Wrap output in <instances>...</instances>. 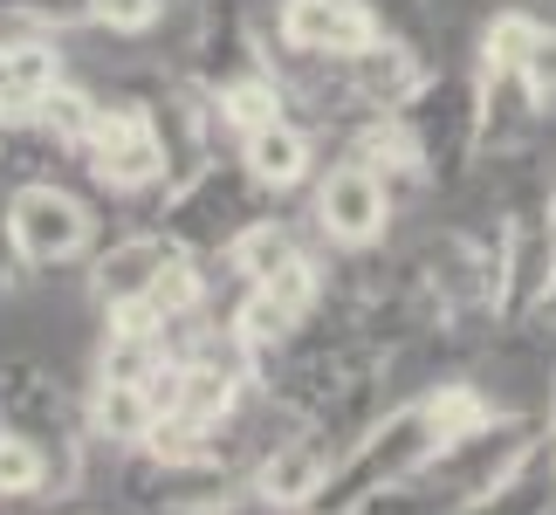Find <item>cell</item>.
<instances>
[{"label":"cell","instance_id":"obj_10","mask_svg":"<svg viewBox=\"0 0 556 515\" xmlns=\"http://www.w3.org/2000/svg\"><path fill=\"white\" fill-rule=\"evenodd\" d=\"M384 35V21L371 14V0H275V49L303 55V62H330V55H357Z\"/></svg>","mask_w":556,"mask_h":515},{"label":"cell","instance_id":"obj_17","mask_svg":"<svg viewBox=\"0 0 556 515\" xmlns=\"http://www.w3.org/2000/svg\"><path fill=\"white\" fill-rule=\"evenodd\" d=\"M206 111H213V124H220L227 145L248 138V131H262V124H275V117H295L289 111V83H282L275 62H268V70H254V76H241V83H227V90H213Z\"/></svg>","mask_w":556,"mask_h":515},{"label":"cell","instance_id":"obj_4","mask_svg":"<svg viewBox=\"0 0 556 515\" xmlns=\"http://www.w3.org/2000/svg\"><path fill=\"white\" fill-rule=\"evenodd\" d=\"M0 221L14 234V254L28 275H55V268H76L103 248L97 241V206L83 200L76 186L62 179H21L0 192Z\"/></svg>","mask_w":556,"mask_h":515},{"label":"cell","instance_id":"obj_20","mask_svg":"<svg viewBox=\"0 0 556 515\" xmlns=\"http://www.w3.org/2000/svg\"><path fill=\"white\" fill-rule=\"evenodd\" d=\"M62 502V475H55V461L41 454V447L28 434H14V426H0V508H14V502Z\"/></svg>","mask_w":556,"mask_h":515},{"label":"cell","instance_id":"obj_21","mask_svg":"<svg viewBox=\"0 0 556 515\" xmlns=\"http://www.w3.org/2000/svg\"><path fill=\"white\" fill-rule=\"evenodd\" d=\"M97 103H103V97L90 90V83H76V76H70V83H55V90L35 103V117H28V124L55 145V152H70V159H76V152H83V138H90V124H97Z\"/></svg>","mask_w":556,"mask_h":515},{"label":"cell","instance_id":"obj_8","mask_svg":"<svg viewBox=\"0 0 556 515\" xmlns=\"http://www.w3.org/2000/svg\"><path fill=\"white\" fill-rule=\"evenodd\" d=\"M275 49L254 28V8L248 0H200L186 21V49H179V83H192L200 97L227 90L254 70H268Z\"/></svg>","mask_w":556,"mask_h":515},{"label":"cell","instance_id":"obj_19","mask_svg":"<svg viewBox=\"0 0 556 515\" xmlns=\"http://www.w3.org/2000/svg\"><path fill=\"white\" fill-rule=\"evenodd\" d=\"M446 515H556V467H549V454L536 447L502 488H488V495L446 508Z\"/></svg>","mask_w":556,"mask_h":515},{"label":"cell","instance_id":"obj_5","mask_svg":"<svg viewBox=\"0 0 556 515\" xmlns=\"http://www.w3.org/2000/svg\"><path fill=\"white\" fill-rule=\"evenodd\" d=\"M76 159H83V172H90L103 192H117V200H138V192L173 186V152H165L159 117H152L144 97H103Z\"/></svg>","mask_w":556,"mask_h":515},{"label":"cell","instance_id":"obj_28","mask_svg":"<svg viewBox=\"0 0 556 515\" xmlns=\"http://www.w3.org/2000/svg\"><path fill=\"white\" fill-rule=\"evenodd\" d=\"M543 221H549V248H556V192H549V206H543Z\"/></svg>","mask_w":556,"mask_h":515},{"label":"cell","instance_id":"obj_23","mask_svg":"<svg viewBox=\"0 0 556 515\" xmlns=\"http://www.w3.org/2000/svg\"><path fill=\"white\" fill-rule=\"evenodd\" d=\"M516 83H522V97L536 103V117H556V21L549 14L536 21V41H529Z\"/></svg>","mask_w":556,"mask_h":515},{"label":"cell","instance_id":"obj_18","mask_svg":"<svg viewBox=\"0 0 556 515\" xmlns=\"http://www.w3.org/2000/svg\"><path fill=\"white\" fill-rule=\"evenodd\" d=\"M536 21L543 14H529V8H488L481 14V35H475V70L481 83H508L522 70V55H529V41H536Z\"/></svg>","mask_w":556,"mask_h":515},{"label":"cell","instance_id":"obj_7","mask_svg":"<svg viewBox=\"0 0 556 515\" xmlns=\"http://www.w3.org/2000/svg\"><path fill=\"white\" fill-rule=\"evenodd\" d=\"M543 447V419L536 413H508L495 419V426H481L475 440H460V447H440L433 461H426V475H419V488H433V502L440 508H460V502H475V495H488V488H502L516 467L529 461Z\"/></svg>","mask_w":556,"mask_h":515},{"label":"cell","instance_id":"obj_16","mask_svg":"<svg viewBox=\"0 0 556 515\" xmlns=\"http://www.w3.org/2000/svg\"><path fill=\"white\" fill-rule=\"evenodd\" d=\"M303 248H309V241L295 234V221H282V213L268 206V213H254V221L220 248V268H227L241 289H254V282H268V275L282 268V262H295Z\"/></svg>","mask_w":556,"mask_h":515},{"label":"cell","instance_id":"obj_12","mask_svg":"<svg viewBox=\"0 0 556 515\" xmlns=\"http://www.w3.org/2000/svg\"><path fill=\"white\" fill-rule=\"evenodd\" d=\"M233 159H241V172L268 192V200H289V192H303L316 172H324L316 165V131L303 117H275L262 131L233 138Z\"/></svg>","mask_w":556,"mask_h":515},{"label":"cell","instance_id":"obj_11","mask_svg":"<svg viewBox=\"0 0 556 515\" xmlns=\"http://www.w3.org/2000/svg\"><path fill=\"white\" fill-rule=\"evenodd\" d=\"M55 83H70L62 35H35V28H8L0 21V124H28L35 103Z\"/></svg>","mask_w":556,"mask_h":515},{"label":"cell","instance_id":"obj_26","mask_svg":"<svg viewBox=\"0 0 556 515\" xmlns=\"http://www.w3.org/2000/svg\"><path fill=\"white\" fill-rule=\"evenodd\" d=\"M529 330L556 337V268H549V282H543V296H536V310H529Z\"/></svg>","mask_w":556,"mask_h":515},{"label":"cell","instance_id":"obj_2","mask_svg":"<svg viewBox=\"0 0 556 515\" xmlns=\"http://www.w3.org/2000/svg\"><path fill=\"white\" fill-rule=\"evenodd\" d=\"M268 206H275V200L248 179L241 159H233V145H227V152L200 159L186 179L165 186L152 227H159L179 254H192V262H220V248L254 221V213H268Z\"/></svg>","mask_w":556,"mask_h":515},{"label":"cell","instance_id":"obj_25","mask_svg":"<svg viewBox=\"0 0 556 515\" xmlns=\"http://www.w3.org/2000/svg\"><path fill=\"white\" fill-rule=\"evenodd\" d=\"M28 282V268H21V254H14V234H8V221H0V303Z\"/></svg>","mask_w":556,"mask_h":515},{"label":"cell","instance_id":"obj_27","mask_svg":"<svg viewBox=\"0 0 556 515\" xmlns=\"http://www.w3.org/2000/svg\"><path fill=\"white\" fill-rule=\"evenodd\" d=\"M543 454L556 467V364H549V405H543Z\"/></svg>","mask_w":556,"mask_h":515},{"label":"cell","instance_id":"obj_13","mask_svg":"<svg viewBox=\"0 0 556 515\" xmlns=\"http://www.w3.org/2000/svg\"><path fill=\"white\" fill-rule=\"evenodd\" d=\"M173 241H165L159 227H138V234H117V241H103L90 254V303L103 316H117V310H131L144 289L159 282V268L173 262Z\"/></svg>","mask_w":556,"mask_h":515},{"label":"cell","instance_id":"obj_15","mask_svg":"<svg viewBox=\"0 0 556 515\" xmlns=\"http://www.w3.org/2000/svg\"><path fill=\"white\" fill-rule=\"evenodd\" d=\"M419 413H426V434H433V454H440V447H460L481 426H495L508 405L475 378H433V385H419Z\"/></svg>","mask_w":556,"mask_h":515},{"label":"cell","instance_id":"obj_24","mask_svg":"<svg viewBox=\"0 0 556 515\" xmlns=\"http://www.w3.org/2000/svg\"><path fill=\"white\" fill-rule=\"evenodd\" d=\"M165 14H173V0H97V8H90V28L138 41V35H152Z\"/></svg>","mask_w":556,"mask_h":515},{"label":"cell","instance_id":"obj_3","mask_svg":"<svg viewBox=\"0 0 556 515\" xmlns=\"http://www.w3.org/2000/svg\"><path fill=\"white\" fill-rule=\"evenodd\" d=\"M426 461H433V434H426L419 399L384 405V413L365 426V434H357L344 454H337L330 481L316 488V502H309L303 515H357L365 502L392 495V488H405V481H419V475H426Z\"/></svg>","mask_w":556,"mask_h":515},{"label":"cell","instance_id":"obj_9","mask_svg":"<svg viewBox=\"0 0 556 515\" xmlns=\"http://www.w3.org/2000/svg\"><path fill=\"white\" fill-rule=\"evenodd\" d=\"M337 454H344V440L324 434V426H282L248 467V502L268 515H303L316 502V488L330 481Z\"/></svg>","mask_w":556,"mask_h":515},{"label":"cell","instance_id":"obj_6","mask_svg":"<svg viewBox=\"0 0 556 515\" xmlns=\"http://www.w3.org/2000/svg\"><path fill=\"white\" fill-rule=\"evenodd\" d=\"M392 221H399V192L384 186V172L337 152L324 172L309 179V227L316 241L337 248V254H371L392 241Z\"/></svg>","mask_w":556,"mask_h":515},{"label":"cell","instance_id":"obj_29","mask_svg":"<svg viewBox=\"0 0 556 515\" xmlns=\"http://www.w3.org/2000/svg\"><path fill=\"white\" fill-rule=\"evenodd\" d=\"M0 515H8V508H0Z\"/></svg>","mask_w":556,"mask_h":515},{"label":"cell","instance_id":"obj_1","mask_svg":"<svg viewBox=\"0 0 556 515\" xmlns=\"http://www.w3.org/2000/svg\"><path fill=\"white\" fill-rule=\"evenodd\" d=\"M392 138L426 192H460L481 165V76L467 62H433L392 111Z\"/></svg>","mask_w":556,"mask_h":515},{"label":"cell","instance_id":"obj_14","mask_svg":"<svg viewBox=\"0 0 556 515\" xmlns=\"http://www.w3.org/2000/svg\"><path fill=\"white\" fill-rule=\"evenodd\" d=\"M152 399L144 385H111V378H90L83 385V434L90 447H111V454H138L144 434H152Z\"/></svg>","mask_w":556,"mask_h":515},{"label":"cell","instance_id":"obj_22","mask_svg":"<svg viewBox=\"0 0 556 515\" xmlns=\"http://www.w3.org/2000/svg\"><path fill=\"white\" fill-rule=\"evenodd\" d=\"M97 0H0V21L8 28H35V35H76L90 28Z\"/></svg>","mask_w":556,"mask_h":515}]
</instances>
